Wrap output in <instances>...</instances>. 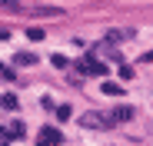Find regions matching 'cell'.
Segmentation results:
<instances>
[{
	"mask_svg": "<svg viewBox=\"0 0 153 146\" xmlns=\"http://www.w3.org/2000/svg\"><path fill=\"white\" fill-rule=\"evenodd\" d=\"M60 143H63V136H60L57 126H40V133H37V146H60Z\"/></svg>",
	"mask_w": 153,
	"mask_h": 146,
	"instance_id": "obj_3",
	"label": "cell"
},
{
	"mask_svg": "<svg viewBox=\"0 0 153 146\" xmlns=\"http://www.w3.org/2000/svg\"><path fill=\"white\" fill-rule=\"evenodd\" d=\"M120 77L123 80H133V66H120Z\"/></svg>",
	"mask_w": 153,
	"mask_h": 146,
	"instance_id": "obj_11",
	"label": "cell"
},
{
	"mask_svg": "<svg viewBox=\"0 0 153 146\" xmlns=\"http://www.w3.org/2000/svg\"><path fill=\"white\" fill-rule=\"evenodd\" d=\"M80 123H83L87 130H110V126H113V116L100 113V110H90V113H83Z\"/></svg>",
	"mask_w": 153,
	"mask_h": 146,
	"instance_id": "obj_1",
	"label": "cell"
},
{
	"mask_svg": "<svg viewBox=\"0 0 153 146\" xmlns=\"http://www.w3.org/2000/svg\"><path fill=\"white\" fill-rule=\"evenodd\" d=\"M0 136L4 139H20L23 136V123H7L4 130H0Z\"/></svg>",
	"mask_w": 153,
	"mask_h": 146,
	"instance_id": "obj_4",
	"label": "cell"
},
{
	"mask_svg": "<svg viewBox=\"0 0 153 146\" xmlns=\"http://www.w3.org/2000/svg\"><path fill=\"white\" fill-rule=\"evenodd\" d=\"M0 103H4L7 110H17V106H20V103H17V96H10V93H7V96H4V100H0Z\"/></svg>",
	"mask_w": 153,
	"mask_h": 146,
	"instance_id": "obj_9",
	"label": "cell"
},
{
	"mask_svg": "<svg viewBox=\"0 0 153 146\" xmlns=\"http://www.w3.org/2000/svg\"><path fill=\"white\" fill-rule=\"evenodd\" d=\"M57 116L60 119H70V106H57Z\"/></svg>",
	"mask_w": 153,
	"mask_h": 146,
	"instance_id": "obj_12",
	"label": "cell"
},
{
	"mask_svg": "<svg viewBox=\"0 0 153 146\" xmlns=\"http://www.w3.org/2000/svg\"><path fill=\"white\" fill-rule=\"evenodd\" d=\"M140 63H153V53H143V60Z\"/></svg>",
	"mask_w": 153,
	"mask_h": 146,
	"instance_id": "obj_13",
	"label": "cell"
},
{
	"mask_svg": "<svg viewBox=\"0 0 153 146\" xmlns=\"http://www.w3.org/2000/svg\"><path fill=\"white\" fill-rule=\"evenodd\" d=\"M100 93H107V96H120L123 90H120V83H110V80H103V83H100Z\"/></svg>",
	"mask_w": 153,
	"mask_h": 146,
	"instance_id": "obj_6",
	"label": "cell"
},
{
	"mask_svg": "<svg viewBox=\"0 0 153 146\" xmlns=\"http://www.w3.org/2000/svg\"><path fill=\"white\" fill-rule=\"evenodd\" d=\"M76 70H80L83 77H107V66L100 63L97 57H83L80 63H76Z\"/></svg>",
	"mask_w": 153,
	"mask_h": 146,
	"instance_id": "obj_2",
	"label": "cell"
},
{
	"mask_svg": "<svg viewBox=\"0 0 153 146\" xmlns=\"http://www.w3.org/2000/svg\"><path fill=\"white\" fill-rule=\"evenodd\" d=\"M13 63H20V66H30V63H37V57L23 50V53H13Z\"/></svg>",
	"mask_w": 153,
	"mask_h": 146,
	"instance_id": "obj_7",
	"label": "cell"
},
{
	"mask_svg": "<svg viewBox=\"0 0 153 146\" xmlns=\"http://www.w3.org/2000/svg\"><path fill=\"white\" fill-rule=\"evenodd\" d=\"M50 63H53V66H60V70H67V66H70L63 53H53V57H50Z\"/></svg>",
	"mask_w": 153,
	"mask_h": 146,
	"instance_id": "obj_8",
	"label": "cell"
},
{
	"mask_svg": "<svg viewBox=\"0 0 153 146\" xmlns=\"http://www.w3.org/2000/svg\"><path fill=\"white\" fill-rule=\"evenodd\" d=\"M110 116H113V123H117V119H120V123H123V119H133V106H117Z\"/></svg>",
	"mask_w": 153,
	"mask_h": 146,
	"instance_id": "obj_5",
	"label": "cell"
},
{
	"mask_svg": "<svg viewBox=\"0 0 153 146\" xmlns=\"http://www.w3.org/2000/svg\"><path fill=\"white\" fill-rule=\"evenodd\" d=\"M27 37H30V40H43V30H37V27H30V30H27Z\"/></svg>",
	"mask_w": 153,
	"mask_h": 146,
	"instance_id": "obj_10",
	"label": "cell"
}]
</instances>
